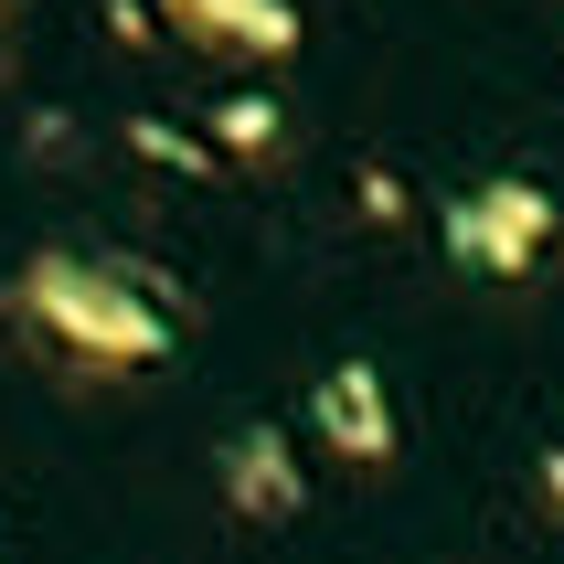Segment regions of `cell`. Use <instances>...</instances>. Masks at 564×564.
I'll list each match as a JSON object with an SVG mask.
<instances>
[{"mask_svg":"<svg viewBox=\"0 0 564 564\" xmlns=\"http://www.w3.org/2000/svg\"><path fill=\"white\" fill-rule=\"evenodd\" d=\"M11 310L43 341H64L75 362H107V373H139V362L171 351V310L128 267H96V256H32L11 278Z\"/></svg>","mask_w":564,"mask_h":564,"instance_id":"cell-1","label":"cell"},{"mask_svg":"<svg viewBox=\"0 0 564 564\" xmlns=\"http://www.w3.org/2000/svg\"><path fill=\"white\" fill-rule=\"evenodd\" d=\"M543 235H554V203L533 182H479L469 203H447V246L469 256L479 278H533Z\"/></svg>","mask_w":564,"mask_h":564,"instance_id":"cell-2","label":"cell"},{"mask_svg":"<svg viewBox=\"0 0 564 564\" xmlns=\"http://www.w3.org/2000/svg\"><path fill=\"white\" fill-rule=\"evenodd\" d=\"M310 415H319V437L341 447V458H394V405H383L373 362H330L319 394H310Z\"/></svg>","mask_w":564,"mask_h":564,"instance_id":"cell-3","label":"cell"},{"mask_svg":"<svg viewBox=\"0 0 564 564\" xmlns=\"http://www.w3.org/2000/svg\"><path fill=\"white\" fill-rule=\"evenodd\" d=\"M224 501H235V522H288L299 511V458H288L278 426H246L224 447Z\"/></svg>","mask_w":564,"mask_h":564,"instance_id":"cell-4","label":"cell"},{"mask_svg":"<svg viewBox=\"0 0 564 564\" xmlns=\"http://www.w3.org/2000/svg\"><path fill=\"white\" fill-rule=\"evenodd\" d=\"M203 43H246V54H288L299 43V11L288 0H171Z\"/></svg>","mask_w":564,"mask_h":564,"instance_id":"cell-5","label":"cell"},{"mask_svg":"<svg viewBox=\"0 0 564 564\" xmlns=\"http://www.w3.org/2000/svg\"><path fill=\"white\" fill-rule=\"evenodd\" d=\"M214 139L224 150H278V107L267 96H235V107H214Z\"/></svg>","mask_w":564,"mask_h":564,"instance_id":"cell-6","label":"cell"},{"mask_svg":"<svg viewBox=\"0 0 564 564\" xmlns=\"http://www.w3.org/2000/svg\"><path fill=\"white\" fill-rule=\"evenodd\" d=\"M128 150H139V160H171V171H192V182L214 171V160H203V139H182V128H160V118H139V128H128Z\"/></svg>","mask_w":564,"mask_h":564,"instance_id":"cell-7","label":"cell"},{"mask_svg":"<svg viewBox=\"0 0 564 564\" xmlns=\"http://www.w3.org/2000/svg\"><path fill=\"white\" fill-rule=\"evenodd\" d=\"M543 490H554V501H564V458H543Z\"/></svg>","mask_w":564,"mask_h":564,"instance_id":"cell-8","label":"cell"}]
</instances>
